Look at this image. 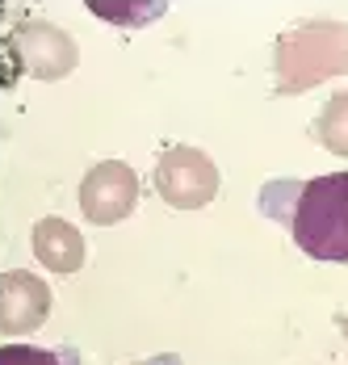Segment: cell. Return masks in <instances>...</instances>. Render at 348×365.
Segmentation results:
<instances>
[{
    "instance_id": "obj_2",
    "label": "cell",
    "mask_w": 348,
    "mask_h": 365,
    "mask_svg": "<svg viewBox=\"0 0 348 365\" xmlns=\"http://www.w3.org/2000/svg\"><path fill=\"white\" fill-rule=\"evenodd\" d=\"M180 164H185V168H176V160H168V168H164V177H160L164 189H168V197H173V202H202V193L214 189V173L206 168V160L193 155V151H185Z\"/></svg>"
},
{
    "instance_id": "obj_5",
    "label": "cell",
    "mask_w": 348,
    "mask_h": 365,
    "mask_svg": "<svg viewBox=\"0 0 348 365\" xmlns=\"http://www.w3.org/2000/svg\"><path fill=\"white\" fill-rule=\"evenodd\" d=\"M323 139L332 147H348V97H336L323 118Z\"/></svg>"
},
{
    "instance_id": "obj_1",
    "label": "cell",
    "mask_w": 348,
    "mask_h": 365,
    "mask_svg": "<svg viewBox=\"0 0 348 365\" xmlns=\"http://www.w3.org/2000/svg\"><path fill=\"white\" fill-rule=\"evenodd\" d=\"M260 206L269 219L290 227L294 244L311 260L348 264V173H327L314 181L265 185Z\"/></svg>"
},
{
    "instance_id": "obj_3",
    "label": "cell",
    "mask_w": 348,
    "mask_h": 365,
    "mask_svg": "<svg viewBox=\"0 0 348 365\" xmlns=\"http://www.w3.org/2000/svg\"><path fill=\"white\" fill-rule=\"evenodd\" d=\"M88 9L93 13H101V17H113V21H143V17H155V13H164V0H88Z\"/></svg>"
},
{
    "instance_id": "obj_6",
    "label": "cell",
    "mask_w": 348,
    "mask_h": 365,
    "mask_svg": "<svg viewBox=\"0 0 348 365\" xmlns=\"http://www.w3.org/2000/svg\"><path fill=\"white\" fill-rule=\"evenodd\" d=\"M139 365H180L176 357H155V361H139Z\"/></svg>"
},
{
    "instance_id": "obj_4",
    "label": "cell",
    "mask_w": 348,
    "mask_h": 365,
    "mask_svg": "<svg viewBox=\"0 0 348 365\" xmlns=\"http://www.w3.org/2000/svg\"><path fill=\"white\" fill-rule=\"evenodd\" d=\"M0 365H68V361L51 349H38V344H4Z\"/></svg>"
}]
</instances>
